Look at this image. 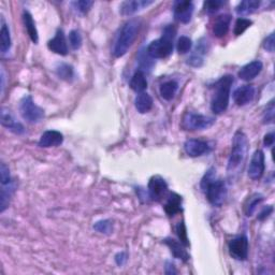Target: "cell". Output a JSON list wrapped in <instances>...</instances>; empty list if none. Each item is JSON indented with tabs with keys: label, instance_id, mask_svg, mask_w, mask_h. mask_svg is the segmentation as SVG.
I'll return each instance as SVG.
<instances>
[{
	"label": "cell",
	"instance_id": "obj_1",
	"mask_svg": "<svg viewBox=\"0 0 275 275\" xmlns=\"http://www.w3.org/2000/svg\"><path fill=\"white\" fill-rule=\"evenodd\" d=\"M201 189L205 198L212 205L222 206L227 198L226 183L216 177L215 168H210L201 180Z\"/></svg>",
	"mask_w": 275,
	"mask_h": 275
},
{
	"label": "cell",
	"instance_id": "obj_2",
	"mask_svg": "<svg viewBox=\"0 0 275 275\" xmlns=\"http://www.w3.org/2000/svg\"><path fill=\"white\" fill-rule=\"evenodd\" d=\"M248 139L245 133L242 130H238L233 137L232 148L227 166V171L230 177L242 170L248 152Z\"/></svg>",
	"mask_w": 275,
	"mask_h": 275
},
{
	"label": "cell",
	"instance_id": "obj_3",
	"mask_svg": "<svg viewBox=\"0 0 275 275\" xmlns=\"http://www.w3.org/2000/svg\"><path fill=\"white\" fill-rule=\"evenodd\" d=\"M233 82H235V79L231 74H226L213 85V94L211 99V110L213 113L223 114L228 109L230 91Z\"/></svg>",
	"mask_w": 275,
	"mask_h": 275
},
{
	"label": "cell",
	"instance_id": "obj_4",
	"mask_svg": "<svg viewBox=\"0 0 275 275\" xmlns=\"http://www.w3.org/2000/svg\"><path fill=\"white\" fill-rule=\"evenodd\" d=\"M177 36V28L174 25H168L162 30L161 38L152 41L146 48L147 54L153 60H162L169 57L173 52V41Z\"/></svg>",
	"mask_w": 275,
	"mask_h": 275
},
{
	"label": "cell",
	"instance_id": "obj_5",
	"mask_svg": "<svg viewBox=\"0 0 275 275\" xmlns=\"http://www.w3.org/2000/svg\"><path fill=\"white\" fill-rule=\"evenodd\" d=\"M141 28V21L139 19H131L124 24L118 40H116L113 54L115 57H123L135 42Z\"/></svg>",
	"mask_w": 275,
	"mask_h": 275
},
{
	"label": "cell",
	"instance_id": "obj_6",
	"mask_svg": "<svg viewBox=\"0 0 275 275\" xmlns=\"http://www.w3.org/2000/svg\"><path fill=\"white\" fill-rule=\"evenodd\" d=\"M19 110L22 118L30 124H37L44 119L43 109L38 106L29 95L24 96L21 99Z\"/></svg>",
	"mask_w": 275,
	"mask_h": 275
},
{
	"label": "cell",
	"instance_id": "obj_7",
	"mask_svg": "<svg viewBox=\"0 0 275 275\" xmlns=\"http://www.w3.org/2000/svg\"><path fill=\"white\" fill-rule=\"evenodd\" d=\"M215 123L214 118L195 112H186L182 119V128L184 130H204L212 127Z\"/></svg>",
	"mask_w": 275,
	"mask_h": 275
},
{
	"label": "cell",
	"instance_id": "obj_8",
	"mask_svg": "<svg viewBox=\"0 0 275 275\" xmlns=\"http://www.w3.org/2000/svg\"><path fill=\"white\" fill-rule=\"evenodd\" d=\"M228 249L229 254L233 258V259L239 261H244L248 257V239L246 236H239L235 239L230 240L228 243Z\"/></svg>",
	"mask_w": 275,
	"mask_h": 275
},
{
	"label": "cell",
	"instance_id": "obj_9",
	"mask_svg": "<svg viewBox=\"0 0 275 275\" xmlns=\"http://www.w3.org/2000/svg\"><path fill=\"white\" fill-rule=\"evenodd\" d=\"M195 6L190 0H178L173 4V14L177 21L182 24H188L193 18Z\"/></svg>",
	"mask_w": 275,
	"mask_h": 275
},
{
	"label": "cell",
	"instance_id": "obj_10",
	"mask_svg": "<svg viewBox=\"0 0 275 275\" xmlns=\"http://www.w3.org/2000/svg\"><path fill=\"white\" fill-rule=\"evenodd\" d=\"M148 194L154 201H161L162 199L168 197V184L161 177L155 176L148 182Z\"/></svg>",
	"mask_w": 275,
	"mask_h": 275
},
{
	"label": "cell",
	"instance_id": "obj_11",
	"mask_svg": "<svg viewBox=\"0 0 275 275\" xmlns=\"http://www.w3.org/2000/svg\"><path fill=\"white\" fill-rule=\"evenodd\" d=\"M265 162H264V153L261 149H257L254 153L251 162L248 167V177L253 181L260 180L264 173Z\"/></svg>",
	"mask_w": 275,
	"mask_h": 275
},
{
	"label": "cell",
	"instance_id": "obj_12",
	"mask_svg": "<svg viewBox=\"0 0 275 275\" xmlns=\"http://www.w3.org/2000/svg\"><path fill=\"white\" fill-rule=\"evenodd\" d=\"M210 48V44L207 40L201 38L195 48V52L187 60V65L194 67V68H200L204 63V56Z\"/></svg>",
	"mask_w": 275,
	"mask_h": 275
},
{
	"label": "cell",
	"instance_id": "obj_13",
	"mask_svg": "<svg viewBox=\"0 0 275 275\" xmlns=\"http://www.w3.org/2000/svg\"><path fill=\"white\" fill-rule=\"evenodd\" d=\"M184 149L189 157H199L211 151L209 143L202 140L189 139L184 143Z\"/></svg>",
	"mask_w": 275,
	"mask_h": 275
},
{
	"label": "cell",
	"instance_id": "obj_14",
	"mask_svg": "<svg viewBox=\"0 0 275 275\" xmlns=\"http://www.w3.org/2000/svg\"><path fill=\"white\" fill-rule=\"evenodd\" d=\"M0 123H2L5 128L15 133V135H23L25 132V128L23 125L16 121L14 119V116L11 114V112L6 109V107H3L2 112H0Z\"/></svg>",
	"mask_w": 275,
	"mask_h": 275
},
{
	"label": "cell",
	"instance_id": "obj_15",
	"mask_svg": "<svg viewBox=\"0 0 275 275\" xmlns=\"http://www.w3.org/2000/svg\"><path fill=\"white\" fill-rule=\"evenodd\" d=\"M47 47L49 51H52L58 55L66 56L68 54V44H67L66 36L63 29H57L55 37L47 42Z\"/></svg>",
	"mask_w": 275,
	"mask_h": 275
},
{
	"label": "cell",
	"instance_id": "obj_16",
	"mask_svg": "<svg viewBox=\"0 0 275 275\" xmlns=\"http://www.w3.org/2000/svg\"><path fill=\"white\" fill-rule=\"evenodd\" d=\"M153 4L154 2H152V0H128V2L122 3L120 7V13L124 16H130Z\"/></svg>",
	"mask_w": 275,
	"mask_h": 275
},
{
	"label": "cell",
	"instance_id": "obj_17",
	"mask_svg": "<svg viewBox=\"0 0 275 275\" xmlns=\"http://www.w3.org/2000/svg\"><path fill=\"white\" fill-rule=\"evenodd\" d=\"M255 97V87L253 85H243L233 93V100L239 106H244L253 101Z\"/></svg>",
	"mask_w": 275,
	"mask_h": 275
},
{
	"label": "cell",
	"instance_id": "obj_18",
	"mask_svg": "<svg viewBox=\"0 0 275 275\" xmlns=\"http://www.w3.org/2000/svg\"><path fill=\"white\" fill-rule=\"evenodd\" d=\"M64 142V136L63 133L57 130H47L42 133V136L40 137V140L38 142V145L40 147H55L60 146Z\"/></svg>",
	"mask_w": 275,
	"mask_h": 275
},
{
	"label": "cell",
	"instance_id": "obj_19",
	"mask_svg": "<svg viewBox=\"0 0 275 275\" xmlns=\"http://www.w3.org/2000/svg\"><path fill=\"white\" fill-rule=\"evenodd\" d=\"M262 68L263 65L260 61H253L240 69L238 72V77L243 81L254 80L261 72Z\"/></svg>",
	"mask_w": 275,
	"mask_h": 275
},
{
	"label": "cell",
	"instance_id": "obj_20",
	"mask_svg": "<svg viewBox=\"0 0 275 275\" xmlns=\"http://www.w3.org/2000/svg\"><path fill=\"white\" fill-rule=\"evenodd\" d=\"M162 242L170 248V252L172 253L174 258H177V259H180L184 262H187L190 259V256L185 249V245L183 243L178 242L177 240L171 238H167L162 240Z\"/></svg>",
	"mask_w": 275,
	"mask_h": 275
},
{
	"label": "cell",
	"instance_id": "obj_21",
	"mask_svg": "<svg viewBox=\"0 0 275 275\" xmlns=\"http://www.w3.org/2000/svg\"><path fill=\"white\" fill-rule=\"evenodd\" d=\"M231 24L230 14H222L216 18L213 25V33L215 37L223 38L228 33Z\"/></svg>",
	"mask_w": 275,
	"mask_h": 275
},
{
	"label": "cell",
	"instance_id": "obj_22",
	"mask_svg": "<svg viewBox=\"0 0 275 275\" xmlns=\"http://www.w3.org/2000/svg\"><path fill=\"white\" fill-rule=\"evenodd\" d=\"M167 202L164 204V211L167 215L169 216H174L178 213H181L183 211L182 203H183V198L176 194V193H171L169 197H167Z\"/></svg>",
	"mask_w": 275,
	"mask_h": 275
},
{
	"label": "cell",
	"instance_id": "obj_23",
	"mask_svg": "<svg viewBox=\"0 0 275 275\" xmlns=\"http://www.w3.org/2000/svg\"><path fill=\"white\" fill-rule=\"evenodd\" d=\"M2 195H0V212L4 213L9 207L11 199L15 193L16 183L12 181L9 184L2 185Z\"/></svg>",
	"mask_w": 275,
	"mask_h": 275
},
{
	"label": "cell",
	"instance_id": "obj_24",
	"mask_svg": "<svg viewBox=\"0 0 275 275\" xmlns=\"http://www.w3.org/2000/svg\"><path fill=\"white\" fill-rule=\"evenodd\" d=\"M23 22H24V26H25V28H26V31L28 33L30 40L35 44H38L39 35H38V30L36 27V23L32 19V15L28 11L23 12Z\"/></svg>",
	"mask_w": 275,
	"mask_h": 275
},
{
	"label": "cell",
	"instance_id": "obj_25",
	"mask_svg": "<svg viewBox=\"0 0 275 275\" xmlns=\"http://www.w3.org/2000/svg\"><path fill=\"white\" fill-rule=\"evenodd\" d=\"M153 98L151 97V95L147 93H140L135 100V105L136 109L138 110L139 113L141 114H145L147 112H149L152 110L153 107Z\"/></svg>",
	"mask_w": 275,
	"mask_h": 275
},
{
	"label": "cell",
	"instance_id": "obj_26",
	"mask_svg": "<svg viewBox=\"0 0 275 275\" xmlns=\"http://www.w3.org/2000/svg\"><path fill=\"white\" fill-rule=\"evenodd\" d=\"M130 88L135 90L136 93H143V91L147 88V80L145 77V73L141 70H138L133 74L130 80Z\"/></svg>",
	"mask_w": 275,
	"mask_h": 275
},
{
	"label": "cell",
	"instance_id": "obj_27",
	"mask_svg": "<svg viewBox=\"0 0 275 275\" xmlns=\"http://www.w3.org/2000/svg\"><path fill=\"white\" fill-rule=\"evenodd\" d=\"M12 45V40L10 35V29L7 26V24L3 20L2 30H0V51L3 54H7L10 51Z\"/></svg>",
	"mask_w": 275,
	"mask_h": 275
},
{
	"label": "cell",
	"instance_id": "obj_28",
	"mask_svg": "<svg viewBox=\"0 0 275 275\" xmlns=\"http://www.w3.org/2000/svg\"><path fill=\"white\" fill-rule=\"evenodd\" d=\"M259 6L260 2H258V0H244V2L240 3L239 6L236 8V12L241 16L249 15L255 13Z\"/></svg>",
	"mask_w": 275,
	"mask_h": 275
},
{
	"label": "cell",
	"instance_id": "obj_29",
	"mask_svg": "<svg viewBox=\"0 0 275 275\" xmlns=\"http://www.w3.org/2000/svg\"><path fill=\"white\" fill-rule=\"evenodd\" d=\"M178 89H179L178 82L173 81V80L167 81L163 83V84L160 85L159 93H160V96L164 100H167V101H170V100H172L174 98V96H176Z\"/></svg>",
	"mask_w": 275,
	"mask_h": 275
},
{
	"label": "cell",
	"instance_id": "obj_30",
	"mask_svg": "<svg viewBox=\"0 0 275 275\" xmlns=\"http://www.w3.org/2000/svg\"><path fill=\"white\" fill-rule=\"evenodd\" d=\"M55 72L58 78L66 82H71L74 79V69L69 64L66 63L58 64L55 68Z\"/></svg>",
	"mask_w": 275,
	"mask_h": 275
},
{
	"label": "cell",
	"instance_id": "obj_31",
	"mask_svg": "<svg viewBox=\"0 0 275 275\" xmlns=\"http://www.w3.org/2000/svg\"><path fill=\"white\" fill-rule=\"evenodd\" d=\"M152 60L153 58L147 54L146 48L141 49L140 53H139V56H138V63H139L140 68H141L140 70L143 71V72L151 71L155 65V63Z\"/></svg>",
	"mask_w": 275,
	"mask_h": 275
},
{
	"label": "cell",
	"instance_id": "obj_32",
	"mask_svg": "<svg viewBox=\"0 0 275 275\" xmlns=\"http://www.w3.org/2000/svg\"><path fill=\"white\" fill-rule=\"evenodd\" d=\"M263 201V196L260 194H255L254 196H252L251 198L248 199V201L245 205V213L246 216H252L254 214V212L256 211L257 206L259 205V203Z\"/></svg>",
	"mask_w": 275,
	"mask_h": 275
},
{
	"label": "cell",
	"instance_id": "obj_33",
	"mask_svg": "<svg viewBox=\"0 0 275 275\" xmlns=\"http://www.w3.org/2000/svg\"><path fill=\"white\" fill-rule=\"evenodd\" d=\"M93 228L95 231L102 233V235H111L113 232V222L110 219L98 221L97 223H95Z\"/></svg>",
	"mask_w": 275,
	"mask_h": 275
},
{
	"label": "cell",
	"instance_id": "obj_34",
	"mask_svg": "<svg viewBox=\"0 0 275 275\" xmlns=\"http://www.w3.org/2000/svg\"><path fill=\"white\" fill-rule=\"evenodd\" d=\"M68 39H69V43H70V46L72 47V49H74V51H78V49L81 48L82 43H83V38H82V35L79 30H76V29L71 30L69 32Z\"/></svg>",
	"mask_w": 275,
	"mask_h": 275
},
{
	"label": "cell",
	"instance_id": "obj_35",
	"mask_svg": "<svg viewBox=\"0 0 275 275\" xmlns=\"http://www.w3.org/2000/svg\"><path fill=\"white\" fill-rule=\"evenodd\" d=\"M191 47H193V41H191L190 38L186 37V36H182L177 44V49L179 54H186L188 53Z\"/></svg>",
	"mask_w": 275,
	"mask_h": 275
},
{
	"label": "cell",
	"instance_id": "obj_36",
	"mask_svg": "<svg viewBox=\"0 0 275 275\" xmlns=\"http://www.w3.org/2000/svg\"><path fill=\"white\" fill-rule=\"evenodd\" d=\"M252 25H253V22L251 20L239 18L236 22V25H235V35L241 36L247 28L251 27Z\"/></svg>",
	"mask_w": 275,
	"mask_h": 275
},
{
	"label": "cell",
	"instance_id": "obj_37",
	"mask_svg": "<svg viewBox=\"0 0 275 275\" xmlns=\"http://www.w3.org/2000/svg\"><path fill=\"white\" fill-rule=\"evenodd\" d=\"M224 5L225 2H222V0H209V2H205L203 4V8L204 11L211 15L217 12Z\"/></svg>",
	"mask_w": 275,
	"mask_h": 275
},
{
	"label": "cell",
	"instance_id": "obj_38",
	"mask_svg": "<svg viewBox=\"0 0 275 275\" xmlns=\"http://www.w3.org/2000/svg\"><path fill=\"white\" fill-rule=\"evenodd\" d=\"M0 180H2V185L9 184L13 180L10 176V169L5 162L0 163Z\"/></svg>",
	"mask_w": 275,
	"mask_h": 275
},
{
	"label": "cell",
	"instance_id": "obj_39",
	"mask_svg": "<svg viewBox=\"0 0 275 275\" xmlns=\"http://www.w3.org/2000/svg\"><path fill=\"white\" fill-rule=\"evenodd\" d=\"M177 233H178L181 243H183L185 246H188L189 242H188V237H187V229H186L184 222H181L178 224Z\"/></svg>",
	"mask_w": 275,
	"mask_h": 275
},
{
	"label": "cell",
	"instance_id": "obj_40",
	"mask_svg": "<svg viewBox=\"0 0 275 275\" xmlns=\"http://www.w3.org/2000/svg\"><path fill=\"white\" fill-rule=\"evenodd\" d=\"M73 6L80 13L86 14L91 9V7L94 6V2H89V0H80V2L73 3Z\"/></svg>",
	"mask_w": 275,
	"mask_h": 275
},
{
	"label": "cell",
	"instance_id": "obj_41",
	"mask_svg": "<svg viewBox=\"0 0 275 275\" xmlns=\"http://www.w3.org/2000/svg\"><path fill=\"white\" fill-rule=\"evenodd\" d=\"M274 100H271L269 104L266 105L263 114V124H272L274 122Z\"/></svg>",
	"mask_w": 275,
	"mask_h": 275
},
{
	"label": "cell",
	"instance_id": "obj_42",
	"mask_svg": "<svg viewBox=\"0 0 275 275\" xmlns=\"http://www.w3.org/2000/svg\"><path fill=\"white\" fill-rule=\"evenodd\" d=\"M274 37H275L274 32L270 33V35L264 39L263 43H262L263 48L265 49V51H268L270 53L274 52V45H275V39H274Z\"/></svg>",
	"mask_w": 275,
	"mask_h": 275
},
{
	"label": "cell",
	"instance_id": "obj_43",
	"mask_svg": "<svg viewBox=\"0 0 275 275\" xmlns=\"http://www.w3.org/2000/svg\"><path fill=\"white\" fill-rule=\"evenodd\" d=\"M114 260L116 262V264H118L119 266H123L125 263L127 262L128 260V255L126 252H121V253H118L115 255L114 257Z\"/></svg>",
	"mask_w": 275,
	"mask_h": 275
},
{
	"label": "cell",
	"instance_id": "obj_44",
	"mask_svg": "<svg viewBox=\"0 0 275 275\" xmlns=\"http://www.w3.org/2000/svg\"><path fill=\"white\" fill-rule=\"evenodd\" d=\"M272 212H273V206L272 205L264 206L262 209V211L259 213V215H258V219L261 221V222L266 219L272 214Z\"/></svg>",
	"mask_w": 275,
	"mask_h": 275
},
{
	"label": "cell",
	"instance_id": "obj_45",
	"mask_svg": "<svg viewBox=\"0 0 275 275\" xmlns=\"http://www.w3.org/2000/svg\"><path fill=\"white\" fill-rule=\"evenodd\" d=\"M164 273L168 274V275H173V274H177L178 273V271L176 269V265H174V263L172 261H167L166 262Z\"/></svg>",
	"mask_w": 275,
	"mask_h": 275
},
{
	"label": "cell",
	"instance_id": "obj_46",
	"mask_svg": "<svg viewBox=\"0 0 275 275\" xmlns=\"http://www.w3.org/2000/svg\"><path fill=\"white\" fill-rule=\"evenodd\" d=\"M275 136L273 132H270V133H266V135L264 136V139H263V144L265 147H270L274 144V139Z\"/></svg>",
	"mask_w": 275,
	"mask_h": 275
}]
</instances>
